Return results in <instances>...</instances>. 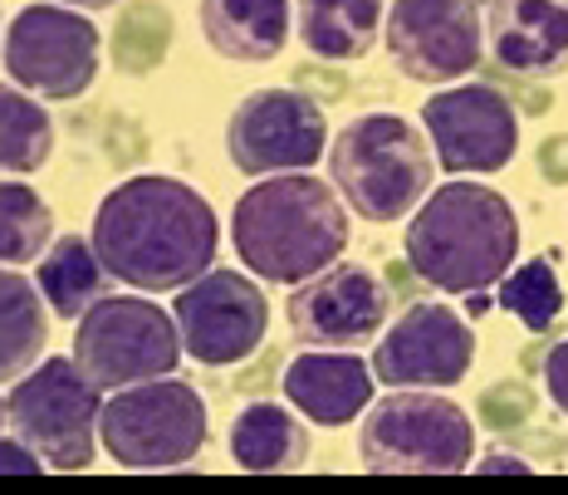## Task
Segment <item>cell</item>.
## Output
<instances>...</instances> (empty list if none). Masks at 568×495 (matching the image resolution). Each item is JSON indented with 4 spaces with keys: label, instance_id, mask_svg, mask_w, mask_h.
I'll list each match as a JSON object with an SVG mask.
<instances>
[{
    "label": "cell",
    "instance_id": "obj_1",
    "mask_svg": "<svg viewBox=\"0 0 568 495\" xmlns=\"http://www.w3.org/2000/svg\"><path fill=\"white\" fill-rule=\"evenodd\" d=\"M93 245L128 290H182L206 275L221 245V221L196 186L142 172L118 182L93 211Z\"/></svg>",
    "mask_w": 568,
    "mask_h": 495
},
{
    "label": "cell",
    "instance_id": "obj_2",
    "mask_svg": "<svg viewBox=\"0 0 568 495\" xmlns=\"http://www.w3.org/2000/svg\"><path fill=\"white\" fill-rule=\"evenodd\" d=\"M231 241L265 285H304L348 251V202L310 172L260 176L231 211Z\"/></svg>",
    "mask_w": 568,
    "mask_h": 495
},
{
    "label": "cell",
    "instance_id": "obj_3",
    "mask_svg": "<svg viewBox=\"0 0 568 495\" xmlns=\"http://www.w3.org/2000/svg\"><path fill=\"white\" fill-rule=\"evenodd\" d=\"M402 251H407L412 275L432 290L480 294L515 270L519 216L505 192L456 176L426 192L417 216L407 221Z\"/></svg>",
    "mask_w": 568,
    "mask_h": 495
},
{
    "label": "cell",
    "instance_id": "obj_4",
    "mask_svg": "<svg viewBox=\"0 0 568 495\" xmlns=\"http://www.w3.org/2000/svg\"><path fill=\"white\" fill-rule=\"evenodd\" d=\"M328 176L343 192L348 211L373 226L417 211L432 192V138L417 133L402 113H358L338 128L328 148Z\"/></svg>",
    "mask_w": 568,
    "mask_h": 495
},
{
    "label": "cell",
    "instance_id": "obj_5",
    "mask_svg": "<svg viewBox=\"0 0 568 495\" xmlns=\"http://www.w3.org/2000/svg\"><path fill=\"white\" fill-rule=\"evenodd\" d=\"M358 452L377 476H456L476 462V422L442 387H393L363 412Z\"/></svg>",
    "mask_w": 568,
    "mask_h": 495
},
{
    "label": "cell",
    "instance_id": "obj_6",
    "mask_svg": "<svg viewBox=\"0 0 568 495\" xmlns=\"http://www.w3.org/2000/svg\"><path fill=\"white\" fill-rule=\"evenodd\" d=\"M6 417L20 442H30L50 471H89L99 452L103 387L79 368V358H44L6 397Z\"/></svg>",
    "mask_w": 568,
    "mask_h": 495
},
{
    "label": "cell",
    "instance_id": "obj_7",
    "mask_svg": "<svg viewBox=\"0 0 568 495\" xmlns=\"http://www.w3.org/2000/svg\"><path fill=\"white\" fill-rule=\"evenodd\" d=\"M206 403L182 378H148L118 387L103 403L99 442L128 471H168L186 466L206 446Z\"/></svg>",
    "mask_w": 568,
    "mask_h": 495
},
{
    "label": "cell",
    "instance_id": "obj_8",
    "mask_svg": "<svg viewBox=\"0 0 568 495\" xmlns=\"http://www.w3.org/2000/svg\"><path fill=\"white\" fill-rule=\"evenodd\" d=\"M74 324V358L103 393L168 378L186 348L176 314L152 304L148 294H103Z\"/></svg>",
    "mask_w": 568,
    "mask_h": 495
},
{
    "label": "cell",
    "instance_id": "obj_9",
    "mask_svg": "<svg viewBox=\"0 0 568 495\" xmlns=\"http://www.w3.org/2000/svg\"><path fill=\"white\" fill-rule=\"evenodd\" d=\"M103 34L69 6H26L6 30V74L40 99H79L99 79Z\"/></svg>",
    "mask_w": 568,
    "mask_h": 495
},
{
    "label": "cell",
    "instance_id": "obj_10",
    "mask_svg": "<svg viewBox=\"0 0 568 495\" xmlns=\"http://www.w3.org/2000/svg\"><path fill=\"white\" fill-rule=\"evenodd\" d=\"M387 54L417 84L466 79L485 54L480 0H393L387 6Z\"/></svg>",
    "mask_w": 568,
    "mask_h": 495
},
{
    "label": "cell",
    "instance_id": "obj_11",
    "mask_svg": "<svg viewBox=\"0 0 568 495\" xmlns=\"http://www.w3.org/2000/svg\"><path fill=\"white\" fill-rule=\"evenodd\" d=\"M176 329L182 344L196 363L206 368H231L245 363L265 344L270 329V300L255 280H245L241 270H206L192 285L176 290Z\"/></svg>",
    "mask_w": 568,
    "mask_h": 495
},
{
    "label": "cell",
    "instance_id": "obj_12",
    "mask_svg": "<svg viewBox=\"0 0 568 495\" xmlns=\"http://www.w3.org/2000/svg\"><path fill=\"white\" fill-rule=\"evenodd\" d=\"M328 143V118L318 99L300 89H255L235 103L226 123V152L241 172L275 176L304 172Z\"/></svg>",
    "mask_w": 568,
    "mask_h": 495
},
{
    "label": "cell",
    "instance_id": "obj_13",
    "mask_svg": "<svg viewBox=\"0 0 568 495\" xmlns=\"http://www.w3.org/2000/svg\"><path fill=\"white\" fill-rule=\"evenodd\" d=\"M422 128L436 148L442 172H500L519 152V113L500 89L456 84L422 103Z\"/></svg>",
    "mask_w": 568,
    "mask_h": 495
},
{
    "label": "cell",
    "instance_id": "obj_14",
    "mask_svg": "<svg viewBox=\"0 0 568 495\" xmlns=\"http://www.w3.org/2000/svg\"><path fill=\"white\" fill-rule=\"evenodd\" d=\"M476 363V329L452 304H407L373 348V373L387 387H456Z\"/></svg>",
    "mask_w": 568,
    "mask_h": 495
},
{
    "label": "cell",
    "instance_id": "obj_15",
    "mask_svg": "<svg viewBox=\"0 0 568 495\" xmlns=\"http://www.w3.org/2000/svg\"><path fill=\"white\" fill-rule=\"evenodd\" d=\"M387 285L368 265L334 261L290 294L284 320L304 348H358L377 329H387Z\"/></svg>",
    "mask_w": 568,
    "mask_h": 495
},
{
    "label": "cell",
    "instance_id": "obj_16",
    "mask_svg": "<svg viewBox=\"0 0 568 495\" xmlns=\"http://www.w3.org/2000/svg\"><path fill=\"white\" fill-rule=\"evenodd\" d=\"M485 50L515 79H554L568 69V0H490Z\"/></svg>",
    "mask_w": 568,
    "mask_h": 495
},
{
    "label": "cell",
    "instance_id": "obj_17",
    "mask_svg": "<svg viewBox=\"0 0 568 495\" xmlns=\"http://www.w3.org/2000/svg\"><path fill=\"white\" fill-rule=\"evenodd\" d=\"M373 363L348 348H304L284 368V403L300 407L314 427H348L373 407Z\"/></svg>",
    "mask_w": 568,
    "mask_h": 495
},
{
    "label": "cell",
    "instance_id": "obj_18",
    "mask_svg": "<svg viewBox=\"0 0 568 495\" xmlns=\"http://www.w3.org/2000/svg\"><path fill=\"white\" fill-rule=\"evenodd\" d=\"M290 0H201V34L221 59L270 64L290 44Z\"/></svg>",
    "mask_w": 568,
    "mask_h": 495
},
{
    "label": "cell",
    "instance_id": "obj_19",
    "mask_svg": "<svg viewBox=\"0 0 568 495\" xmlns=\"http://www.w3.org/2000/svg\"><path fill=\"white\" fill-rule=\"evenodd\" d=\"M231 462L241 471H300L310 462V427L280 403H251L231 422Z\"/></svg>",
    "mask_w": 568,
    "mask_h": 495
},
{
    "label": "cell",
    "instance_id": "obj_20",
    "mask_svg": "<svg viewBox=\"0 0 568 495\" xmlns=\"http://www.w3.org/2000/svg\"><path fill=\"white\" fill-rule=\"evenodd\" d=\"M304 50L318 59H363L387 26L383 0H294Z\"/></svg>",
    "mask_w": 568,
    "mask_h": 495
},
{
    "label": "cell",
    "instance_id": "obj_21",
    "mask_svg": "<svg viewBox=\"0 0 568 495\" xmlns=\"http://www.w3.org/2000/svg\"><path fill=\"white\" fill-rule=\"evenodd\" d=\"M109 265H103L99 245H93V235H59L50 251L40 255V275H34V285H40L44 304L59 314V320H79L84 310L109 294Z\"/></svg>",
    "mask_w": 568,
    "mask_h": 495
},
{
    "label": "cell",
    "instance_id": "obj_22",
    "mask_svg": "<svg viewBox=\"0 0 568 495\" xmlns=\"http://www.w3.org/2000/svg\"><path fill=\"white\" fill-rule=\"evenodd\" d=\"M50 320H44V294L30 285L16 265H0V383H16L40 363Z\"/></svg>",
    "mask_w": 568,
    "mask_h": 495
},
{
    "label": "cell",
    "instance_id": "obj_23",
    "mask_svg": "<svg viewBox=\"0 0 568 495\" xmlns=\"http://www.w3.org/2000/svg\"><path fill=\"white\" fill-rule=\"evenodd\" d=\"M54 152V118L20 84H0V176H30Z\"/></svg>",
    "mask_w": 568,
    "mask_h": 495
},
{
    "label": "cell",
    "instance_id": "obj_24",
    "mask_svg": "<svg viewBox=\"0 0 568 495\" xmlns=\"http://www.w3.org/2000/svg\"><path fill=\"white\" fill-rule=\"evenodd\" d=\"M54 245V211L20 176H0V265H30Z\"/></svg>",
    "mask_w": 568,
    "mask_h": 495
},
{
    "label": "cell",
    "instance_id": "obj_25",
    "mask_svg": "<svg viewBox=\"0 0 568 495\" xmlns=\"http://www.w3.org/2000/svg\"><path fill=\"white\" fill-rule=\"evenodd\" d=\"M500 304L525 329L544 334V329L564 314V290H559V270H554V261H544L539 255V261L515 265L510 275L500 280Z\"/></svg>",
    "mask_w": 568,
    "mask_h": 495
},
{
    "label": "cell",
    "instance_id": "obj_26",
    "mask_svg": "<svg viewBox=\"0 0 568 495\" xmlns=\"http://www.w3.org/2000/svg\"><path fill=\"white\" fill-rule=\"evenodd\" d=\"M168 40H172L168 6H158V0H133V6L118 16V30H113L118 69H128V74H148V69L168 54Z\"/></svg>",
    "mask_w": 568,
    "mask_h": 495
},
{
    "label": "cell",
    "instance_id": "obj_27",
    "mask_svg": "<svg viewBox=\"0 0 568 495\" xmlns=\"http://www.w3.org/2000/svg\"><path fill=\"white\" fill-rule=\"evenodd\" d=\"M544 393H549V403L568 417V339L549 348V358H544Z\"/></svg>",
    "mask_w": 568,
    "mask_h": 495
},
{
    "label": "cell",
    "instance_id": "obj_28",
    "mask_svg": "<svg viewBox=\"0 0 568 495\" xmlns=\"http://www.w3.org/2000/svg\"><path fill=\"white\" fill-rule=\"evenodd\" d=\"M44 471V456L34 452L30 442H0V476H40Z\"/></svg>",
    "mask_w": 568,
    "mask_h": 495
},
{
    "label": "cell",
    "instance_id": "obj_29",
    "mask_svg": "<svg viewBox=\"0 0 568 495\" xmlns=\"http://www.w3.org/2000/svg\"><path fill=\"white\" fill-rule=\"evenodd\" d=\"M476 471H485V476H529V462H525V456L495 452V456H480Z\"/></svg>",
    "mask_w": 568,
    "mask_h": 495
},
{
    "label": "cell",
    "instance_id": "obj_30",
    "mask_svg": "<svg viewBox=\"0 0 568 495\" xmlns=\"http://www.w3.org/2000/svg\"><path fill=\"white\" fill-rule=\"evenodd\" d=\"M64 6H74V10H109V6H118V0H64Z\"/></svg>",
    "mask_w": 568,
    "mask_h": 495
},
{
    "label": "cell",
    "instance_id": "obj_31",
    "mask_svg": "<svg viewBox=\"0 0 568 495\" xmlns=\"http://www.w3.org/2000/svg\"><path fill=\"white\" fill-rule=\"evenodd\" d=\"M6 422H10V417H6V397H0V427H6Z\"/></svg>",
    "mask_w": 568,
    "mask_h": 495
}]
</instances>
